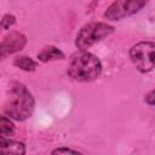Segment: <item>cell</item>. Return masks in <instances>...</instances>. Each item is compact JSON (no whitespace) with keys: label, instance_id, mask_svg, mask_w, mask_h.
Segmentation results:
<instances>
[{"label":"cell","instance_id":"10","mask_svg":"<svg viewBox=\"0 0 155 155\" xmlns=\"http://www.w3.org/2000/svg\"><path fill=\"white\" fill-rule=\"evenodd\" d=\"M15 132V125L7 116L0 114V136H11Z\"/></svg>","mask_w":155,"mask_h":155},{"label":"cell","instance_id":"4","mask_svg":"<svg viewBox=\"0 0 155 155\" xmlns=\"http://www.w3.org/2000/svg\"><path fill=\"white\" fill-rule=\"evenodd\" d=\"M154 50L155 44L153 41H139L130 48L128 54L137 70L140 73H148L153 70Z\"/></svg>","mask_w":155,"mask_h":155},{"label":"cell","instance_id":"3","mask_svg":"<svg viewBox=\"0 0 155 155\" xmlns=\"http://www.w3.org/2000/svg\"><path fill=\"white\" fill-rule=\"evenodd\" d=\"M114 33V27L104 22H91L85 24L75 36V46L85 51L92 45L105 39Z\"/></svg>","mask_w":155,"mask_h":155},{"label":"cell","instance_id":"9","mask_svg":"<svg viewBox=\"0 0 155 155\" xmlns=\"http://www.w3.org/2000/svg\"><path fill=\"white\" fill-rule=\"evenodd\" d=\"M13 65L24 71H34L38 67V63L28 56H18L13 59Z\"/></svg>","mask_w":155,"mask_h":155},{"label":"cell","instance_id":"1","mask_svg":"<svg viewBox=\"0 0 155 155\" xmlns=\"http://www.w3.org/2000/svg\"><path fill=\"white\" fill-rule=\"evenodd\" d=\"M35 101L30 91L19 82H15L10 88V96L5 103V114L16 121L27 120L34 111Z\"/></svg>","mask_w":155,"mask_h":155},{"label":"cell","instance_id":"11","mask_svg":"<svg viewBox=\"0 0 155 155\" xmlns=\"http://www.w3.org/2000/svg\"><path fill=\"white\" fill-rule=\"evenodd\" d=\"M15 22H16V17H15L13 15H11V13H6V15L2 17L1 22H0V28L4 29V30L10 29V28L15 24Z\"/></svg>","mask_w":155,"mask_h":155},{"label":"cell","instance_id":"2","mask_svg":"<svg viewBox=\"0 0 155 155\" xmlns=\"http://www.w3.org/2000/svg\"><path fill=\"white\" fill-rule=\"evenodd\" d=\"M102 74V63L91 52L81 51L74 56L68 68V75L79 82H90L98 79Z\"/></svg>","mask_w":155,"mask_h":155},{"label":"cell","instance_id":"13","mask_svg":"<svg viewBox=\"0 0 155 155\" xmlns=\"http://www.w3.org/2000/svg\"><path fill=\"white\" fill-rule=\"evenodd\" d=\"M144 101H145V103H147L148 105L153 107V105L155 104V91H154V90H150V91L148 92V94L145 96Z\"/></svg>","mask_w":155,"mask_h":155},{"label":"cell","instance_id":"8","mask_svg":"<svg viewBox=\"0 0 155 155\" xmlns=\"http://www.w3.org/2000/svg\"><path fill=\"white\" fill-rule=\"evenodd\" d=\"M63 58H64V53L54 46H46L42 48V51L38 53V59L44 63L57 61V59H63Z\"/></svg>","mask_w":155,"mask_h":155},{"label":"cell","instance_id":"5","mask_svg":"<svg viewBox=\"0 0 155 155\" xmlns=\"http://www.w3.org/2000/svg\"><path fill=\"white\" fill-rule=\"evenodd\" d=\"M147 4L148 1L144 0H117L105 10L103 17L108 21H120L137 13Z\"/></svg>","mask_w":155,"mask_h":155},{"label":"cell","instance_id":"7","mask_svg":"<svg viewBox=\"0 0 155 155\" xmlns=\"http://www.w3.org/2000/svg\"><path fill=\"white\" fill-rule=\"evenodd\" d=\"M25 145L22 142L7 139L0 136V155H24Z\"/></svg>","mask_w":155,"mask_h":155},{"label":"cell","instance_id":"12","mask_svg":"<svg viewBox=\"0 0 155 155\" xmlns=\"http://www.w3.org/2000/svg\"><path fill=\"white\" fill-rule=\"evenodd\" d=\"M50 155H82V154L70 148H67V147H59V148L53 149Z\"/></svg>","mask_w":155,"mask_h":155},{"label":"cell","instance_id":"6","mask_svg":"<svg viewBox=\"0 0 155 155\" xmlns=\"http://www.w3.org/2000/svg\"><path fill=\"white\" fill-rule=\"evenodd\" d=\"M27 36L21 31H12L4 36L2 41L0 42V61L23 50L27 45Z\"/></svg>","mask_w":155,"mask_h":155}]
</instances>
